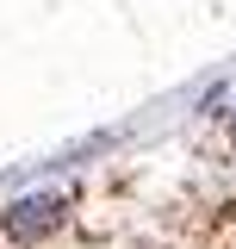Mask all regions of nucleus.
<instances>
[{"mask_svg": "<svg viewBox=\"0 0 236 249\" xmlns=\"http://www.w3.org/2000/svg\"><path fill=\"white\" fill-rule=\"evenodd\" d=\"M62 224V193H31L19 206H6V231L13 237H44Z\"/></svg>", "mask_w": 236, "mask_h": 249, "instance_id": "nucleus-1", "label": "nucleus"}, {"mask_svg": "<svg viewBox=\"0 0 236 249\" xmlns=\"http://www.w3.org/2000/svg\"><path fill=\"white\" fill-rule=\"evenodd\" d=\"M230 124H236V119H230Z\"/></svg>", "mask_w": 236, "mask_h": 249, "instance_id": "nucleus-2", "label": "nucleus"}]
</instances>
